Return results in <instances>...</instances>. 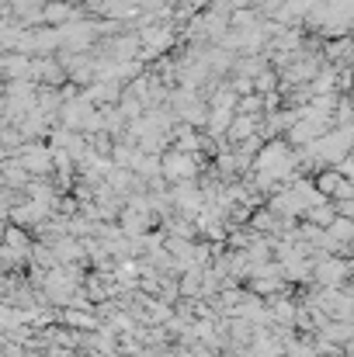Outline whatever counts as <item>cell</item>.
<instances>
[{
	"label": "cell",
	"instance_id": "277c9868",
	"mask_svg": "<svg viewBox=\"0 0 354 357\" xmlns=\"http://www.w3.org/2000/svg\"><path fill=\"white\" fill-rule=\"evenodd\" d=\"M21 163H24L28 174H49V167L56 163V156H52V149H45V146H38V142H24Z\"/></svg>",
	"mask_w": 354,
	"mask_h": 357
},
{
	"label": "cell",
	"instance_id": "5b68a950",
	"mask_svg": "<svg viewBox=\"0 0 354 357\" xmlns=\"http://www.w3.org/2000/svg\"><path fill=\"white\" fill-rule=\"evenodd\" d=\"M344 264L341 260H323L320 267H316V281L320 284H327V288H334V284H341V278H344Z\"/></svg>",
	"mask_w": 354,
	"mask_h": 357
},
{
	"label": "cell",
	"instance_id": "7a4b0ae2",
	"mask_svg": "<svg viewBox=\"0 0 354 357\" xmlns=\"http://www.w3.org/2000/svg\"><path fill=\"white\" fill-rule=\"evenodd\" d=\"M139 42H142V59H153V56H160L163 49H170V42H174V24L139 28Z\"/></svg>",
	"mask_w": 354,
	"mask_h": 357
},
{
	"label": "cell",
	"instance_id": "ba28073f",
	"mask_svg": "<svg viewBox=\"0 0 354 357\" xmlns=\"http://www.w3.org/2000/svg\"><path fill=\"white\" fill-rule=\"evenodd\" d=\"M49 3H56V0H49ZM59 3H70V0H59Z\"/></svg>",
	"mask_w": 354,
	"mask_h": 357
},
{
	"label": "cell",
	"instance_id": "6da1fadb",
	"mask_svg": "<svg viewBox=\"0 0 354 357\" xmlns=\"http://www.w3.org/2000/svg\"><path fill=\"white\" fill-rule=\"evenodd\" d=\"M66 66L63 63H56L52 56H35L31 59V77L28 80H35L38 87H56V84H66Z\"/></svg>",
	"mask_w": 354,
	"mask_h": 357
},
{
	"label": "cell",
	"instance_id": "8992f818",
	"mask_svg": "<svg viewBox=\"0 0 354 357\" xmlns=\"http://www.w3.org/2000/svg\"><path fill=\"white\" fill-rule=\"evenodd\" d=\"M253 87H257V94H274V87H278V70H264L257 80H253Z\"/></svg>",
	"mask_w": 354,
	"mask_h": 357
},
{
	"label": "cell",
	"instance_id": "3957f363",
	"mask_svg": "<svg viewBox=\"0 0 354 357\" xmlns=\"http://www.w3.org/2000/svg\"><path fill=\"white\" fill-rule=\"evenodd\" d=\"M163 174H167L170 181H188L191 174H198V163H195V156H191V153L174 149V153H167V156H163Z\"/></svg>",
	"mask_w": 354,
	"mask_h": 357
},
{
	"label": "cell",
	"instance_id": "52a82bcc",
	"mask_svg": "<svg viewBox=\"0 0 354 357\" xmlns=\"http://www.w3.org/2000/svg\"><path fill=\"white\" fill-rule=\"evenodd\" d=\"M260 108H264V94H246V98H239L236 115H260Z\"/></svg>",
	"mask_w": 354,
	"mask_h": 357
}]
</instances>
